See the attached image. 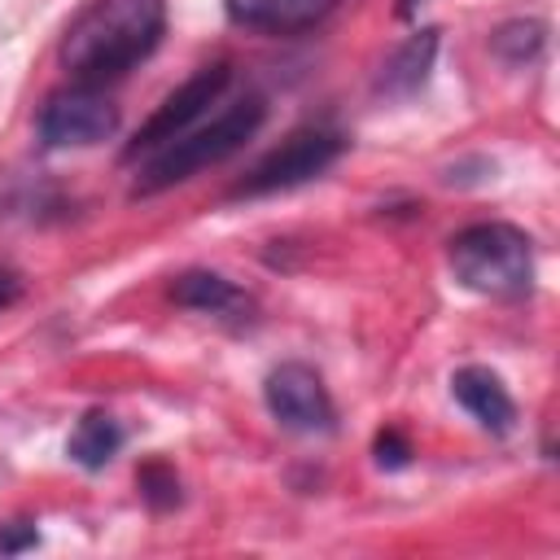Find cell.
Listing matches in <instances>:
<instances>
[{"mask_svg":"<svg viewBox=\"0 0 560 560\" xmlns=\"http://www.w3.org/2000/svg\"><path fill=\"white\" fill-rule=\"evenodd\" d=\"M166 31V0H92L61 35L57 61L70 83L105 88L136 70Z\"/></svg>","mask_w":560,"mask_h":560,"instance_id":"6da1fadb","label":"cell"},{"mask_svg":"<svg viewBox=\"0 0 560 560\" xmlns=\"http://www.w3.org/2000/svg\"><path fill=\"white\" fill-rule=\"evenodd\" d=\"M262 118H267V101H262L258 92H245L241 101L223 105L210 122L188 127L179 140H171V144H162L158 153H149V162L136 171L131 197H158V192H166V188L192 179L197 171L228 162L236 149H245V140L258 136Z\"/></svg>","mask_w":560,"mask_h":560,"instance_id":"7a4b0ae2","label":"cell"},{"mask_svg":"<svg viewBox=\"0 0 560 560\" xmlns=\"http://www.w3.org/2000/svg\"><path fill=\"white\" fill-rule=\"evenodd\" d=\"M446 262L455 280L481 298H525L534 284V245L512 223H472L455 232Z\"/></svg>","mask_w":560,"mask_h":560,"instance_id":"3957f363","label":"cell"},{"mask_svg":"<svg viewBox=\"0 0 560 560\" xmlns=\"http://www.w3.org/2000/svg\"><path fill=\"white\" fill-rule=\"evenodd\" d=\"M346 149V136L332 131V127H302L293 136H284L267 158H258L245 179L232 184V197H271V192H284V188H298V184H311L319 179Z\"/></svg>","mask_w":560,"mask_h":560,"instance_id":"277c9868","label":"cell"},{"mask_svg":"<svg viewBox=\"0 0 560 560\" xmlns=\"http://www.w3.org/2000/svg\"><path fill=\"white\" fill-rule=\"evenodd\" d=\"M228 83H232V66H228V61H214V66L192 70V74L149 114V122L136 131V140L122 149V158L136 162V158H149V153H158L162 144L179 140L188 127H197V122L210 114V105L223 101Z\"/></svg>","mask_w":560,"mask_h":560,"instance_id":"5b68a950","label":"cell"},{"mask_svg":"<svg viewBox=\"0 0 560 560\" xmlns=\"http://www.w3.org/2000/svg\"><path fill=\"white\" fill-rule=\"evenodd\" d=\"M35 127L44 149H88L118 131V109L101 96V88L70 83L44 101Z\"/></svg>","mask_w":560,"mask_h":560,"instance_id":"8992f818","label":"cell"},{"mask_svg":"<svg viewBox=\"0 0 560 560\" xmlns=\"http://www.w3.org/2000/svg\"><path fill=\"white\" fill-rule=\"evenodd\" d=\"M262 398H267V411L293 433H332V424H337V407H332L319 372L306 363L271 368L262 381Z\"/></svg>","mask_w":560,"mask_h":560,"instance_id":"52a82bcc","label":"cell"},{"mask_svg":"<svg viewBox=\"0 0 560 560\" xmlns=\"http://www.w3.org/2000/svg\"><path fill=\"white\" fill-rule=\"evenodd\" d=\"M171 302L184 306V311L210 315V319H219V324H228V328H245V324H254V315H258V302H254L236 280H228V276H219V271H206V267H192V271L175 276Z\"/></svg>","mask_w":560,"mask_h":560,"instance_id":"ba28073f","label":"cell"},{"mask_svg":"<svg viewBox=\"0 0 560 560\" xmlns=\"http://www.w3.org/2000/svg\"><path fill=\"white\" fill-rule=\"evenodd\" d=\"M341 0H223V13L241 31L258 35H298L319 26Z\"/></svg>","mask_w":560,"mask_h":560,"instance_id":"9c48e42d","label":"cell"},{"mask_svg":"<svg viewBox=\"0 0 560 560\" xmlns=\"http://www.w3.org/2000/svg\"><path fill=\"white\" fill-rule=\"evenodd\" d=\"M451 398H455L481 429H490V433H508L512 420H516V402H512L508 385H503L490 368H477V363L459 368V372L451 376Z\"/></svg>","mask_w":560,"mask_h":560,"instance_id":"30bf717a","label":"cell"},{"mask_svg":"<svg viewBox=\"0 0 560 560\" xmlns=\"http://www.w3.org/2000/svg\"><path fill=\"white\" fill-rule=\"evenodd\" d=\"M433 57H438V31H416L411 39H402L385 57V66L376 74V92L381 96H411V92H420L429 70H433Z\"/></svg>","mask_w":560,"mask_h":560,"instance_id":"8fae6325","label":"cell"},{"mask_svg":"<svg viewBox=\"0 0 560 560\" xmlns=\"http://www.w3.org/2000/svg\"><path fill=\"white\" fill-rule=\"evenodd\" d=\"M118 446H122V424H118L109 411H88V416L74 424V433H70V442H66V455H70L79 468L96 472V468H105V464L118 455Z\"/></svg>","mask_w":560,"mask_h":560,"instance_id":"7c38bea8","label":"cell"},{"mask_svg":"<svg viewBox=\"0 0 560 560\" xmlns=\"http://www.w3.org/2000/svg\"><path fill=\"white\" fill-rule=\"evenodd\" d=\"M542 22H508V26H499L494 35H490V48L503 57V61H512V66H521V61H534L538 52H542Z\"/></svg>","mask_w":560,"mask_h":560,"instance_id":"4fadbf2b","label":"cell"},{"mask_svg":"<svg viewBox=\"0 0 560 560\" xmlns=\"http://www.w3.org/2000/svg\"><path fill=\"white\" fill-rule=\"evenodd\" d=\"M136 486H140V499H144L153 512H166V508L179 503V477H175L162 459L144 464V468L136 472Z\"/></svg>","mask_w":560,"mask_h":560,"instance_id":"5bb4252c","label":"cell"},{"mask_svg":"<svg viewBox=\"0 0 560 560\" xmlns=\"http://www.w3.org/2000/svg\"><path fill=\"white\" fill-rule=\"evenodd\" d=\"M372 455H376L381 468H407L411 464V442L398 429H381L376 442H372Z\"/></svg>","mask_w":560,"mask_h":560,"instance_id":"9a60e30c","label":"cell"},{"mask_svg":"<svg viewBox=\"0 0 560 560\" xmlns=\"http://www.w3.org/2000/svg\"><path fill=\"white\" fill-rule=\"evenodd\" d=\"M39 542V529L26 525V521H13V525H0V551H26Z\"/></svg>","mask_w":560,"mask_h":560,"instance_id":"2e32d148","label":"cell"},{"mask_svg":"<svg viewBox=\"0 0 560 560\" xmlns=\"http://www.w3.org/2000/svg\"><path fill=\"white\" fill-rule=\"evenodd\" d=\"M18 298H22V280H18V271L0 267V311H4V306H13Z\"/></svg>","mask_w":560,"mask_h":560,"instance_id":"e0dca14e","label":"cell"},{"mask_svg":"<svg viewBox=\"0 0 560 560\" xmlns=\"http://www.w3.org/2000/svg\"><path fill=\"white\" fill-rule=\"evenodd\" d=\"M420 4H424V0H398V4H394V9H398V18H411V13H416V9H420Z\"/></svg>","mask_w":560,"mask_h":560,"instance_id":"ac0fdd59","label":"cell"}]
</instances>
